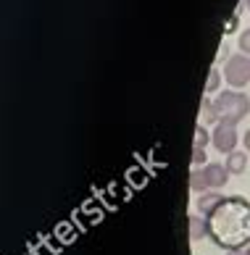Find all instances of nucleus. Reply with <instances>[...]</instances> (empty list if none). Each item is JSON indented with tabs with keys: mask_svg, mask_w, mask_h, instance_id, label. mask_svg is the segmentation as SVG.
Returning a JSON list of instances; mask_svg holds the SVG:
<instances>
[{
	"mask_svg": "<svg viewBox=\"0 0 250 255\" xmlns=\"http://www.w3.org/2000/svg\"><path fill=\"white\" fill-rule=\"evenodd\" d=\"M216 116L219 121H227V124H240L248 113H250V98L240 90H224L219 92L214 100Z\"/></svg>",
	"mask_w": 250,
	"mask_h": 255,
	"instance_id": "obj_1",
	"label": "nucleus"
},
{
	"mask_svg": "<svg viewBox=\"0 0 250 255\" xmlns=\"http://www.w3.org/2000/svg\"><path fill=\"white\" fill-rule=\"evenodd\" d=\"M224 79L229 87H245L250 82V55L245 53L229 55V61L224 66Z\"/></svg>",
	"mask_w": 250,
	"mask_h": 255,
	"instance_id": "obj_2",
	"label": "nucleus"
},
{
	"mask_svg": "<svg viewBox=\"0 0 250 255\" xmlns=\"http://www.w3.org/2000/svg\"><path fill=\"white\" fill-rule=\"evenodd\" d=\"M237 124H227V121H219L214 134H211V142H214V147L219 150V153H235L237 147Z\"/></svg>",
	"mask_w": 250,
	"mask_h": 255,
	"instance_id": "obj_3",
	"label": "nucleus"
},
{
	"mask_svg": "<svg viewBox=\"0 0 250 255\" xmlns=\"http://www.w3.org/2000/svg\"><path fill=\"white\" fill-rule=\"evenodd\" d=\"M203 176L208 182V190H221V187H227V182H229L232 174H229L227 166H221V163H206L203 166Z\"/></svg>",
	"mask_w": 250,
	"mask_h": 255,
	"instance_id": "obj_4",
	"label": "nucleus"
},
{
	"mask_svg": "<svg viewBox=\"0 0 250 255\" xmlns=\"http://www.w3.org/2000/svg\"><path fill=\"white\" fill-rule=\"evenodd\" d=\"M219 205H224V197H221L219 192H203L198 197V211L203 213V219H211Z\"/></svg>",
	"mask_w": 250,
	"mask_h": 255,
	"instance_id": "obj_5",
	"label": "nucleus"
},
{
	"mask_svg": "<svg viewBox=\"0 0 250 255\" xmlns=\"http://www.w3.org/2000/svg\"><path fill=\"white\" fill-rule=\"evenodd\" d=\"M227 171L229 174H245V168H248V155L245 153H240V150H235V153H229L227 155Z\"/></svg>",
	"mask_w": 250,
	"mask_h": 255,
	"instance_id": "obj_6",
	"label": "nucleus"
},
{
	"mask_svg": "<svg viewBox=\"0 0 250 255\" xmlns=\"http://www.w3.org/2000/svg\"><path fill=\"white\" fill-rule=\"evenodd\" d=\"M187 229H190V240H203L208 234V221L203 219V216H190Z\"/></svg>",
	"mask_w": 250,
	"mask_h": 255,
	"instance_id": "obj_7",
	"label": "nucleus"
},
{
	"mask_svg": "<svg viewBox=\"0 0 250 255\" xmlns=\"http://www.w3.org/2000/svg\"><path fill=\"white\" fill-rule=\"evenodd\" d=\"M208 139H211L208 129H206L203 124H198V127H195V142H192V150H206Z\"/></svg>",
	"mask_w": 250,
	"mask_h": 255,
	"instance_id": "obj_8",
	"label": "nucleus"
},
{
	"mask_svg": "<svg viewBox=\"0 0 250 255\" xmlns=\"http://www.w3.org/2000/svg\"><path fill=\"white\" fill-rule=\"evenodd\" d=\"M190 187H192V192H203V190H208V182H206L203 171H192V174H190Z\"/></svg>",
	"mask_w": 250,
	"mask_h": 255,
	"instance_id": "obj_9",
	"label": "nucleus"
},
{
	"mask_svg": "<svg viewBox=\"0 0 250 255\" xmlns=\"http://www.w3.org/2000/svg\"><path fill=\"white\" fill-rule=\"evenodd\" d=\"M219 87H221V74H219V69H211L208 71V82H206V92L214 95V92H219Z\"/></svg>",
	"mask_w": 250,
	"mask_h": 255,
	"instance_id": "obj_10",
	"label": "nucleus"
},
{
	"mask_svg": "<svg viewBox=\"0 0 250 255\" xmlns=\"http://www.w3.org/2000/svg\"><path fill=\"white\" fill-rule=\"evenodd\" d=\"M203 119L211 121V124H219V116H216V108H214V100H203Z\"/></svg>",
	"mask_w": 250,
	"mask_h": 255,
	"instance_id": "obj_11",
	"label": "nucleus"
},
{
	"mask_svg": "<svg viewBox=\"0 0 250 255\" xmlns=\"http://www.w3.org/2000/svg\"><path fill=\"white\" fill-rule=\"evenodd\" d=\"M237 48H240V53L250 55V29L240 32V37H237Z\"/></svg>",
	"mask_w": 250,
	"mask_h": 255,
	"instance_id": "obj_12",
	"label": "nucleus"
},
{
	"mask_svg": "<svg viewBox=\"0 0 250 255\" xmlns=\"http://www.w3.org/2000/svg\"><path fill=\"white\" fill-rule=\"evenodd\" d=\"M192 163H195V166L206 163V150H192Z\"/></svg>",
	"mask_w": 250,
	"mask_h": 255,
	"instance_id": "obj_13",
	"label": "nucleus"
},
{
	"mask_svg": "<svg viewBox=\"0 0 250 255\" xmlns=\"http://www.w3.org/2000/svg\"><path fill=\"white\" fill-rule=\"evenodd\" d=\"M245 150H248V153H250V129L245 131Z\"/></svg>",
	"mask_w": 250,
	"mask_h": 255,
	"instance_id": "obj_14",
	"label": "nucleus"
},
{
	"mask_svg": "<svg viewBox=\"0 0 250 255\" xmlns=\"http://www.w3.org/2000/svg\"><path fill=\"white\" fill-rule=\"evenodd\" d=\"M227 255H248L245 250H232V253H227Z\"/></svg>",
	"mask_w": 250,
	"mask_h": 255,
	"instance_id": "obj_15",
	"label": "nucleus"
},
{
	"mask_svg": "<svg viewBox=\"0 0 250 255\" xmlns=\"http://www.w3.org/2000/svg\"><path fill=\"white\" fill-rule=\"evenodd\" d=\"M245 8H250V0H245Z\"/></svg>",
	"mask_w": 250,
	"mask_h": 255,
	"instance_id": "obj_16",
	"label": "nucleus"
},
{
	"mask_svg": "<svg viewBox=\"0 0 250 255\" xmlns=\"http://www.w3.org/2000/svg\"><path fill=\"white\" fill-rule=\"evenodd\" d=\"M245 253H248V255H250V248H248V250H245Z\"/></svg>",
	"mask_w": 250,
	"mask_h": 255,
	"instance_id": "obj_17",
	"label": "nucleus"
}]
</instances>
